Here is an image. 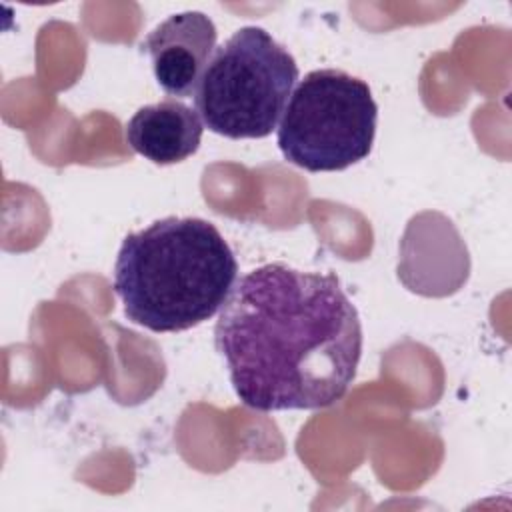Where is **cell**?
<instances>
[{"label":"cell","mask_w":512,"mask_h":512,"mask_svg":"<svg viewBox=\"0 0 512 512\" xmlns=\"http://www.w3.org/2000/svg\"><path fill=\"white\" fill-rule=\"evenodd\" d=\"M216 26L198 10L174 14L160 22L140 44L150 56L158 86L170 98L196 94L200 78L216 50Z\"/></svg>","instance_id":"obj_5"},{"label":"cell","mask_w":512,"mask_h":512,"mask_svg":"<svg viewBox=\"0 0 512 512\" xmlns=\"http://www.w3.org/2000/svg\"><path fill=\"white\" fill-rule=\"evenodd\" d=\"M214 344L244 406L318 410L342 400L356 378L362 324L334 274L274 262L236 280Z\"/></svg>","instance_id":"obj_1"},{"label":"cell","mask_w":512,"mask_h":512,"mask_svg":"<svg viewBox=\"0 0 512 512\" xmlns=\"http://www.w3.org/2000/svg\"><path fill=\"white\" fill-rule=\"evenodd\" d=\"M204 122L178 98L142 106L126 122V142L154 164H176L200 148Z\"/></svg>","instance_id":"obj_6"},{"label":"cell","mask_w":512,"mask_h":512,"mask_svg":"<svg viewBox=\"0 0 512 512\" xmlns=\"http://www.w3.org/2000/svg\"><path fill=\"white\" fill-rule=\"evenodd\" d=\"M298 80L294 56L264 28L246 26L218 46L194 94L214 134L266 138L278 126Z\"/></svg>","instance_id":"obj_3"},{"label":"cell","mask_w":512,"mask_h":512,"mask_svg":"<svg viewBox=\"0 0 512 512\" xmlns=\"http://www.w3.org/2000/svg\"><path fill=\"white\" fill-rule=\"evenodd\" d=\"M236 276L234 252L212 222L168 216L122 240L114 292L130 322L184 332L224 306Z\"/></svg>","instance_id":"obj_2"},{"label":"cell","mask_w":512,"mask_h":512,"mask_svg":"<svg viewBox=\"0 0 512 512\" xmlns=\"http://www.w3.org/2000/svg\"><path fill=\"white\" fill-rule=\"evenodd\" d=\"M376 120L378 106L364 80L320 68L292 90L276 140L290 164L308 172H336L370 154Z\"/></svg>","instance_id":"obj_4"}]
</instances>
